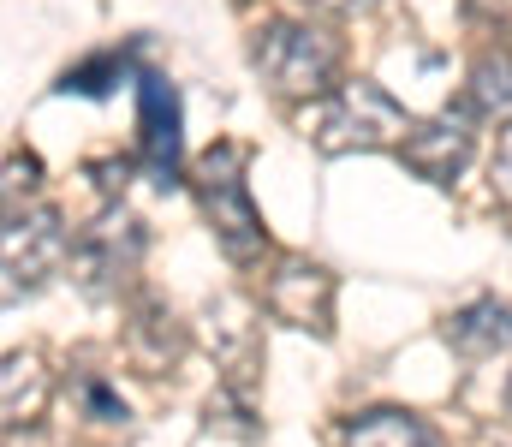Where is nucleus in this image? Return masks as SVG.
<instances>
[{
  "label": "nucleus",
  "mask_w": 512,
  "mask_h": 447,
  "mask_svg": "<svg viewBox=\"0 0 512 447\" xmlns=\"http://www.w3.org/2000/svg\"><path fill=\"white\" fill-rule=\"evenodd\" d=\"M251 66L280 102H322L340 78V36L310 18H262L251 30Z\"/></svg>",
  "instance_id": "nucleus-1"
},
{
  "label": "nucleus",
  "mask_w": 512,
  "mask_h": 447,
  "mask_svg": "<svg viewBox=\"0 0 512 447\" xmlns=\"http://www.w3.org/2000/svg\"><path fill=\"white\" fill-rule=\"evenodd\" d=\"M245 161H251V149L233 144V138L209 144L197 161H191L197 209H203L209 233L221 239V251H227L233 263H256V257H262V245H268V227H262V215H256V203H251Z\"/></svg>",
  "instance_id": "nucleus-2"
},
{
  "label": "nucleus",
  "mask_w": 512,
  "mask_h": 447,
  "mask_svg": "<svg viewBox=\"0 0 512 447\" xmlns=\"http://www.w3.org/2000/svg\"><path fill=\"white\" fill-rule=\"evenodd\" d=\"M304 138L322 155H352V149H399L411 138L405 102H393L376 78H346L334 96L304 108Z\"/></svg>",
  "instance_id": "nucleus-3"
},
{
  "label": "nucleus",
  "mask_w": 512,
  "mask_h": 447,
  "mask_svg": "<svg viewBox=\"0 0 512 447\" xmlns=\"http://www.w3.org/2000/svg\"><path fill=\"white\" fill-rule=\"evenodd\" d=\"M143 251H149L143 221L120 203H108L72 245V281L84 287V298H120V287H131V275L143 263Z\"/></svg>",
  "instance_id": "nucleus-4"
},
{
  "label": "nucleus",
  "mask_w": 512,
  "mask_h": 447,
  "mask_svg": "<svg viewBox=\"0 0 512 447\" xmlns=\"http://www.w3.org/2000/svg\"><path fill=\"white\" fill-rule=\"evenodd\" d=\"M72 227L60 209H24L6 215V304L42 293L66 263H72Z\"/></svg>",
  "instance_id": "nucleus-5"
},
{
  "label": "nucleus",
  "mask_w": 512,
  "mask_h": 447,
  "mask_svg": "<svg viewBox=\"0 0 512 447\" xmlns=\"http://www.w3.org/2000/svg\"><path fill=\"white\" fill-rule=\"evenodd\" d=\"M334 293H340V281H334L322 263H310V257H280V263L268 269V281H262V310H268L274 322L298 328V334L328 340V334H334Z\"/></svg>",
  "instance_id": "nucleus-6"
},
{
  "label": "nucleus",
  "mask_w": 512,
  "mask_h": 447,
  "mask_svg": "<svg viewBox=\"0 0 512 447\" xmlns=\"http://www.w3.org/2000/svg\"><path fill=\"white\" fill-rule=\"evenodd\" d=\"M137 149L149 179L167 191L179 185V161H185V114H179V90L161 72H137Z\"/></svg>",
  "instance_id": "nucleus-7"
},
{
  "label": "nucleus",
  "mask_w": 512,
  "mask_h": 447,
  "mask_svg": "<svg viewBox=\"0 0 512 447\" xmlns=\"http://www.w3.org/2000/svg\"><path fill=\"white\" fill-rule=\"evenodd\" d=\"M471 149H477V108L465 102V108H441L423 126H411V138L399 144V161L429 185H453L465 173Z\"/></svg>",
  "instance_id": "nucleus-8"
},
{
  "label": "nucleus",
  "mask_w": 512,
  "mask_h": 447,
  "mask_svg": "<svg viewBox=\"0 0 512 447\" xmlns=\"http://www.w3.org/2000/svg\"><path fill=\"white\" fill-rule=\"evenodd\" d=\"M209 346H215V364H221V388L251 394V376L262 364V340H256V322L245 310V298H233V293L209 298Z\"/></svg>",
  "instance_id": "nucleus-9"
},
{
  "label": "nucleus",
  "mask_w": 512,
  "mask_h": 447,
  "mask_svg": "<svg viewBox=\"0 0 512 447\" xmlns=\"http://www.w3.org/2000/svg\"><path fill=\"white\" fill-rule=\"evenodd\" d=\"M441 334H447V346L459 358H501V352H512V304H501V298H471V304H459L447 316Z\"/></svg>",
  "instance_id": "nucleus-10"
},
{
  "label": "nucleus",
  "mask_w": 512,
  "mask_h": 447,
  "mask_svg": "<svg viewBox=\"0 0 512 447\" xmlns=\"http://www.w3.org/2000/svg\"><path fill=\"white\" fill-rule=\"evenodd\" d=\"M126 346H131V358H137L143 370H167V364L185 352V328H179V316H173L155 293H137L131 298Z\"/></svg>",
  "instance_id": "nucleus-11"
},
{
  "label": "nucleus",
  "mask_w": 512,
  "mask_h": 447,
  "mask_svg": "<svg viewBox=\"0 0 512 447\" xmlns=\"http://www.w3.org/2000/svg\"><path fill=\"white\" fill-rule=\"evenodd\" d=\"M48 394H54V382H48L42 358H36V352H12V358H6V376H0L6 430H36V418H42Z\"/></svg>",
  "instance_id": "nucleus-12"
},
{
  "label": "nucleus",
  "mask_w": 512,
  "mask_h": 447,
  "mask_svg": "<svg viewBox=\"0 0 512 447\" xmlns=\"http://www.w3.org/2000/svg\"><path fill=\"white\" fill-rule=\"evenodd\" d=\"M346 447H441V436L405 406H370L346 424Z\"/></svg>",
  "instance_id": "nucleus-13"
},
{
  "label": "nucleus",
  "mask_w": 512,
  "mask_h": 447,
  "mask_svg": "<svg viewBox=\"0 0 512 447\" xmlns=\"http://www.w3.org/2000/svg\"><path fill=\"white\" fill-rule=\"evenodd\" d=\"M465 102L483 120H512V48H483L471 60V90Z\"/></svg>",
  "instance_id": "nucleus-14"
},
{
  "label": "nucleus",
  "mask_w": 512,
  "mask_h": 447,
  "mask_svg": "<svg viewBox=\"0 0 512 447\" xmlns=\"http://www.w3.org/2000/svg\"><path fill=\"white\" fill-rule=\"evenodd\" d=\"M131 78V54H120V48H108V54H90V60H78L54 90L60 96H114L120 84Z\"/></svg>",
  "instance_id": "nucleus-15"
},
{
  "label": "nucleus",
  "mask_w": 512,
  "mask_h": 447,
  "mask_svg": "<svg viewBox=\"0 0 512 447\" xmlns=\"http://www.w3.org/2000/svg\"><path fill=\"white\" fill-rule=\"evenodd\" d=\"M84 412L96 424H126V400L108 388V382H84Z\"/></svg>",
  "instance_id": "nucleus-16"
},
{
  "label": "nucleus",
  "mask_w": 512,
  "mask_h": 447,
  "mask_svg": "<svg viewBox=\"0 0 512 447\" xmlns=\"http://www.w3.org/2000/svg\"><path fill=\"white\" fill-rule=\"evenodd\" d=\"M495 197H507L512 203V120H507V132H501V144H495Z\"/></svg>",
  "instance_id": "nucleus-17"
},
{
  "label": "nucleus",
  "mask_w": 512,
  "mask_h": 447,
  "mask_svg": "<svg viewBox=\"0 0 512 447\" xmlns=\"http://www.w3.org/2000/svg\"><path fill=\"white\" fill-rule=\"evenodd\" d=\"M310 6H322V12H364V6H376V0H310Z\"/></svg>",
  "instance_id": "nucleus-18"
},
{
  "label": "nucleus",
  "mask_w": 512,
  "mask_h": 447,
  "mask_svg": "<svg viewBox=\"0 0 512 447\" xmlns=\"http://www.w3.org/2000/svg\"><path fill=\"white\" fill-rule=\"evenodd\" d=\"M6 447H54V442H48V436H36V430H24V442H18V436L6 430Z\"/></svg>",
  "instance_id": "nucleus-19"
},
{
  "label": "nucleus",
  "mask_w": 512,
  "mask_h": 447,
  "mask_svg": "<svg viewBox=\"0 0 512 447\" xmlns=\"http://www.w3.org/2000/svg\"><path fill=\"white\" fill-rule=\"evenodd\" d=\"M483 447H512V436H501V430H489V436H483Z\"/></svg>",
  "instance_id": "nucleus-20"
},
{
  "label": "nucleus",
  "mask_w": 512,
  "mask_h": 447,
  "mask_svg": "<svg viewBox=\"0 0 512 447\" xmlns=\"http://www.w3.org/2000/svg\"><path fill=\"white\" fill-rule=\"evenodd\" d=\"M507 412H512V382H507Z\"/></svg>",
  "instance_id": "nucleus-21"
}]
</instances>
